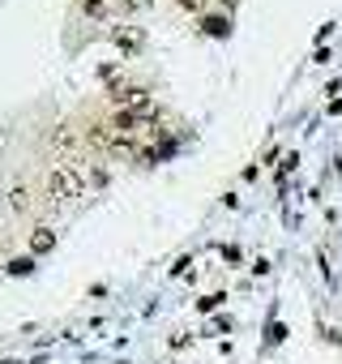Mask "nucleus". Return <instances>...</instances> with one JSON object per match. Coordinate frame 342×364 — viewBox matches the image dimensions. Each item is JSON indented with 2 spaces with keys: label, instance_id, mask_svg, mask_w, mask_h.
Here are the masks:
<instances>
[{
  "label": "nucleus",
  "instance_id": "obj_8",
  "mask_svg": "<svg viewBox=\"0 0 342 364\" xmlns=\"http://www.w3.org/2000/svg\"><path fill=\"white\" fill-rule=\"evenodd\" d=\"M219 304H223V296H206V300H202V313H214Z\"/></svg>",
  "mask_w": 342,
  "mask_h": 364
},
{
  "label": "nucleus",
  "instance_id": "obj_5",
  "mask_svg": "<svg viewBox=\"0 0 342 364\" xmlns=\"http://www.w3.org/2000/svg\"><path fill=\"white\" fill-rule=\"evenodd\" d=\"M202 31L206 35H227V18H202Z\"/></svg>",
  "mask_w": 342,
  "mask_h": 364
},
{
  "label": "nucleus",
  "instance_id": "obj_7",
  "mask_svg": "<svg viewBox=\"0 0 342 364\" xmlns=\"http://www.w3.org/2000/svg\"><path fill=\"white\" fill-rule=\"evenodd\" d=\"M26 202H31V193L26 189H13V210H26Z\"/></svg>",
  "mask_w": 342,
  "mask_h": 364
},
{
  "label": "nucleus",
  "instance_id": "obj_2",
  "mask_svg": "<svg viewBox=\"0 0 342 364\" xmlns=\"http://www.w3.org/2000/svg\"><path fill=\"white\" fill-rule=\"evenodd\" d=\"M56 249V232L52 228H39L35 236H31V257H43V253H52Z\"/></svg>",
  "mask_w": 342,
  "mask_h": 364
},
{
  "label": "nucleus",
  "instance_id": "obj_6",
  "mask_svg": "<svg viewBox=\"0 0 342 364\" xmlns=\"http://www.w3.org/2000/svg\"><path fill=\"white\" fill-rule=\"evenodd\" d=\"M35 270V257H18V262H9V274H31Z\"/></svg>",
  "mask_w": 342,
  "mask_h": 364
},
{
  "label": "nucleus",
  "instance_id": "obj_3",
  "mask_svg": "<svg viewBox=\"0 0 342 364\" xmlns=\"http://www.w3.org/2000/svg\"><path fill=\"white\" fill-rule=\"evenodd\" d=\"M111 39H116V48H120V52H137V48H141V35H137V31H124V26H116V31H111Z\"/></svg>",
  "mask_w": 342,
  "mask_h": 364
},
{
  "label": "nucleus",
  "instance_id": "obj_4",
  "mask_svg": "<svg viewBox=\"0 0 342 364\" xmlns=\"http://www.w3.org/2000/svg\"><path fill=\"white\" fill-rule=\"evenodd\" d=\"M77 9H82L90 22H103V18L111 14V9H107V0H77Z\"/></svg>",
  "mask_w": 342,
  "mask_h": 364
},
{
  "label": "nucleus",
  "instance_id": "obj_1",
  "mask_svg": "<svg viewBox=\"0 0 342 364\" xmlns=\"http://www.w3.org/2000/svg\"><path fill=\"white\" fill-rule=\"evenodd\" d=\"M48 193H52V202H73V198L86 193V180H82L77 167H60V171H52V180H48Z\"/></svg>",
  "mask_w": 342,
  "mask_h": 364
}]
</instances>
